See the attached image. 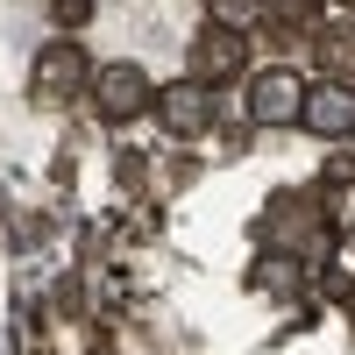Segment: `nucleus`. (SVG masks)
Listing matches in <instances>:
<instances>
[{
  "instance_id": "7",
  "label": "nucleus",
  "mask_w": 355,
  "mask_h": 355,
  "mask_svg": "<svg viewBox=\"0 0 355 355\" xmlns=\"http://www.w3.org/2000/svg\"><path fill=\"white\" fill-rule=\"evenodd\" d=\"M206 15L227 21V28H242V21H256V15H263V0H206Z\"/></svg>"
},
{
  "instance_id": "1",
  "label": "nucleus",
  "mask_w": 355,
  "mask_h": 355,
  "mask_svg": "<svg viewBox=\"0 0 355 355\" xmlns=\"http://www.w3.org/2000/svg\"><path fill=\"white\" fill-rule=\"evenodd\" d=\"M299 114H306V78L299 71H256L249 78V121L256 128H291V121H299Z\"/></svg>"
},
{
  "instance_id": "3",
  "label": "nucleus",
  "mask_w": 355,
  "mask_h": 355,
  "mask_svg": "<svg viewBox=\"0 0 355 355\" xmlns=\"http://www.w3.org/2000/svg\"><path fill=\"white\" fill-rule=\"evenodd\" d=\"M157 121L171 135H206V128H214V85H206V78L164 85V93H157Z\"/></svg>"
},
{
  "instance_id": "8",
  "label": "nucleus",
  "mask_w": 355,
  "mask_h": 355,
  "mask_svg": "<svg viewBox=\"0 0 355 355\" xmlns=\"http://www.w3.org/2000/svg\"><path fill=\"white\" fill-rule=\"evenodd\" d=\"M50 15L64 28H78V21H93V0H50Z\"/></svg>"
},
{
  "instance_id": "6",
  "label": "nucleus",
  "mask_w": 355,
  "mask_h": 355,
  "mask_svg": "<svg viewBox=\"0 0 355 355\" xmlns=\"http://www.w3.org/2000/svg\"><path fill=\"white\" fill-rule=\"evenodd\" d=\"M85 78H93V64H85L78 43H50V50L36 57V100H71Z\"/></svg>"
},
{
  "instance_id": "4",
  "label": "nucleus",
  "mask_w": 355,
  "mask_h": 355,
  "mask_svg": "<svg viewBox=\"0 0 355 355\" xmlns=\"http://www.w3.org/2000/svg\"><path fill=\"white\" fill-rule=\"evenodd\" d=\"M242 64H249V43H242V28H227V21H206V28H199V43H192V78L220 85V78H234Z\"/></svg>"
},
{
  "instance_id": "2",
  "label": "nucleus",
  "mask_w": 355,
  "mask_h": 355,
  "mask_svg": "<svg viewBox=\"0 0 355 355\" xmlns=\"http://www.w3.org/2000/svg\"><path fill=\"white\" fill-rule=\"evenodd\" d=\"M93 100H100L107 121H135V114L157 107V85H150L142 64H100L93 71Z\"/></svg>"
},
{
  "instance_id": "5",
  "label": "nucleus",
  "mask_w": 355,
  "mask_h": 355,
  "mask_svg": "<svg viewBox=\"0 0 355 355\" xmlns=\"http://www.w3.org/2000/svg\"><path fill=\"white\" fill-rule=\"evenodd\" d=\"M299 121H306L313 135H327V142L355 135V85H341V78L306 85V114H299Z\"/></svg>"
}]
</instances>
